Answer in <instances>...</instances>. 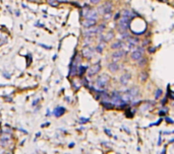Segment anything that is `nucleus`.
Segmentation results:
<instances>
[{"instance_id":"nucleus-1","label":"nucleus","mask_w":174,"mask_h":154,"mask_svg":"<svg viewBox=\"0 0 174 154\" xmlns=\"http://www.w3.org/2000/svg\"><path fill=\"white\" fill-rule=\"evenodd\" d=\"M109 80H110V77L109 75L107 74H102L101 76H99L98 77V79L96 81V85L97 87L100 89L99 91L100 92H103V91H106L107 89V86H108V83H109Z\"/></svg>"},{"instance_id":"nucleus-2","label":"nucleus","mask_w":174,"mask_h":154,"mask_svg":"<svg viewBox=\"0 0 174 154\" xmlns=\"http://www.w3.org/2000/svg\"><path fill=\"white\" fill-rule=\"evenodd\" d=\"M81 15L85 16L86 18H92V19H97L98 18V11L92 8H89L86 5V8L81 11Z\"/></svg>"},{"instance_id":"nucleus-3","label":"nucleus","mask_w":174,"mask_h":154,"mask_svg":"<svg viewBox=\"0 0 174 154\" xmlns=\"http://www.w3.org/2000/svg\"><path fill=\"white\" fill-rule=\"evenodd\" d=\"M113 8V4L111 1H107L104 4H102L100 7H98V12L101 13V14H105L108 12H111Z\"/></svg>"},{"instance_id":"nucleus-4","label":"nucleus","mask_w":174,"mask_h":154,"mask_svg":"<svg viewBox=\"0 0 174 154\" xmlns=\"http://www.w3.org/2000/svg\"><path fill=\"white\" fill-rule=\"evenodd\" d=\"M110 99H111L112 104H113L114 106H119V105H121L122 102H123V100H122L121 96H120V95H119V93H118V92H116V91H114V92L112 93V95L110 96Z\"/></svg>"},{"instance_id":"nucleus-5","label":"nucleus","mask_w":174,"mask_h":154,"mask_svg":"<svg viewBox=\"0 0 174 154\" xmlns=\"http://www.w3.org/2000/svg\"><path fill=\"white\" fill-rule=\"evenodd\" d=\"M125 55H126V51L121 50V49H118L117 51H115V52L112 54V58H113L114 61H117V60L123 58Z\"/></svg>"},{"instance_id":"nucleus-6","label":"nucleus","mask_w":174,"mask_h":154,"mask_svg":"<svg viewBox=\"0 0 174 154\" xmlns=\"http://www.w3.org/2000/svg\"><path fill=\"white\" fill-rule=\"evenodd\" d=\"M100 70H101V64H100V62H98V63L94 64L90 68V70H89V76L91 77L93 75H96L97 73H99V71H100Z\"/></svg>"},{"instance_id":"nucleus-7","label":"nucleus","mask_w":174,"mask_h":154,"mask_svg":"<svg viewBox=\"0 0 174 154\" xmlns=\"http://www.w3.org/2000/svg\"><path fill=\"white\" fill-rule=\"evenodd\" d=\"M83 56L85 57V58H87V59H91L92 57H93V53H94V50L92 49V48H89V47H84V49H83Z\"/></svg>"},{"instance_id":"nucleus-8","label":"nucleus","mask_w":174,"mask_h":154,"mask_svg":"<svg viewBox=\"0 0 174 154\" xmlns=\"http://www.w3.org/2000/svg\"><path fill=\"white\" fill-rule=\"evenodd\" d=\"M97 23V19H92V18H86L84 21H83V25L85 28H91V27H94Z\"/></svg>"},{"instance_id":"nucleus-9","label":"nucleus","mask_w":174,"mask_h":154,"mask_svg":"<svg viewBox=\"0 0 174 154\" xmlns=\"http://www.w3.org/2000/svg\"><path fill=\"white\" fill-rule=\"evenodd\" d=\"M65 112H66V110H65L63 107H56L55 110L53 111V115H54L56 118H59V117L63 116V115L65 114Z\"/></svg>"},{"instance_id":"nucleus-10","label":"nucleus","mask_w":174,"mask_h":154,"mask_svg":"<svg viewBox=\"0 0 174 154\" xmlns=\"http://www.w3.org/2000/svg\"><path fill=\"white\" fill-rule=\"evenodd\" d=\"M130 78H131L130 73H125V74H123V75L120 77V83H121L122 85H126V84L129 82Z\"/></svg>"},{"instance_id":"nucleus-11","label":"nucleus","mask_w":174,"mask_h":154,"mask_svg":"<svg viewBox=\"0 0 174 154\" xmlns=\"http://www.w3.org/2000/svg\"><path fill=\"white\" fill-rule=\"evenodd\" d=\"M108 69L109 71H111L112 73H115L119 70V65L116 63V62H112V63H109L108 64Z\"/></svg>"},{"instance_id":"nucleus-12","label":"nucleus","mask_w":174,"mask_h":154,"mask_svg":"<svg viewBox=\"0 0 174 154\" xmlns=\"http://www.w3.org/2000/svg\"><path fill=\"white\" fill-rule=\"evenodd\" d=\"M141 57H143V53L142 52H140V51H137V50H135V51H133V52L131 53V60H133V61H137Z\"/></svg>"},{"instance_id":"nucleus-13","label":"nucleus","mask_w":174,"mask_h":154,"mask_svg":"<svg viewBox=\"0 0 174 154\" xmlns=\"http://www.w3.org/2000/svg\"><path fill=\"white\" fill-rule=\"evenodd\" d=\"M124 46H125V44H124L123 42H121V41H117V42H115L114 44L111 45V48H112L113 50H118V49H122Z\"/></svg>"},{"instance_id":"nucleus-14","label":"nucleus","mask_w":174,"mask_h":154,"mask_svg":"<svg viewBox=\"0 0 174 154\" xmlns=\"http://www.w3.org/2000/svg\"><path fill=\"white\" fill-rule=\"evenodd\" d=\"M101 104H102V106H103L105 109H107V110H112V109L114 108V105L112 104V102H109V101H106V100H102Z\"/></svg>"},{"instance_id":"nucleus-15","label":"nucleus","mask_w":174,"mask_h":154,"mask_svg":"<svg viewBox=\"0 0 174 154\" xmlns=\"http://www.w3.org/2000/svg\"><path fill=\"white\" fill-rule=\"evenodd\" d=\"M113 38H114V33H113V32H108L105 36H103L104 42H109V41H111Z\"/></svg>"},{"instance_id":"nucleus-16","label":"nucleus","mask_w":174,"mask_h":154,"mask_svg":"<svg viewBox=\"0 0 174 154\" xmlns=\"http://www.w3.org/2000/svg\"><path fill=\"white\" fill-rule=\"evenodd\" d=\"M87 66H83V65H79L78 66V73H79V75L80 76H83L85 73H86V71H87Z\"/></svg>"},{"instance_id":"nucleus-17","label":"nucleus","mask_w":174,"mask_h":154,"mask_svg":"<svg viewBox=\"0 0 174 154\" xmlns=\"http://www.w3.org/2000/svg\"><path fill=\"white\" fill-rule=\"evenodd\" d=\"M131 96H133V97H135L137 94H138V92H140V89L137 88V87H132V88H130L128 91H127Z\"/></svg>"},{"instance_id":"nucleus-18","label":"nucleus","mask_w":174,"mask_h":154,"mask_svg":"<svg viewBox=\"0 0 174 154\" xmlns=\"http://www.w3.org/2000/svg\"><path fill=\"white\" fill-rule=\"evenodd\" d=\"M138 78H140L141 81L145 82V81L148 79V73H147V72H141V73H140V76H138Z\"/></svg>"},{"instance_id":"nucleus-19","label":"nucleus","mask_w":174,"mask_h":154,"mask_svg":"<svg viewBox=\"0 0 174 154\" xmlns=\"http://www.w3.org/2000/svg\"><path fill=\"white\" fill-rule=\"evenodd\" d=\"M71 83H72V87L76 89V90H78V89H80V87H81V85H82V83L79 81V80H73V81H71Z\"/></svg>"},{"instance_id":"nucleus-20","label":"nucleus","mask_w":174,"mask_h":154,"mask_svg":"<svg viewBox=\"0 0 174 154\" xmlns=\"http://www.w3.org/2000/svg\"><path fill=\"white\" fill-rule=\"evenodd\" d=\"M105 47V42H102V44H99L96 48V51L98 53H102L103 52V48Z\"/></svg>"},{"instance_id":"nucleus-21","label":"nucleus","mask_w":174,"mask_h":154,"mask_svg":"<svg viewBox=\"0 0 174 154\" xmlns=\"http://www.w3.org/2000/svg\"><path fill=\"white\" fill-rule=\"evenodd\" d=\"M92 42H93V41H92V37H90V36L85 37V40H84V45H85V46H89Z\"/></svg>"},{"instance_id":"nucleus-22","label":"nucleus","mask_w":174,"mask_h":154,"mask_svg":"<svg viewBox=\"0 0 174 154\" xmlns=\"http://www.w3.org/2000/svg\"><path fill=\"white\" fill-rule=\"evenodd\" d=\"M137 61H138V66H144V65L147 64V59L144 58V57H141Z\"/></svg>"},{"instance_id":"nucleus-23","label":"nucleus","mask_w":174,"mask_h":154,"mask_svg":"<svg viewBox=\"0 0 174 154\" xmlns=\"http://www.w3.org/2000/svg\"><path fill=\"white\" fill-rule=\"evenodd\" d=\"M97 29H98V34H101V33H103V31L105 30V24H104V23H102V24H100V25H98Z\"/></svg>"},{"instance_id":"nucleus-24","label":"nucleus","mask_w":174,"mask_h":154,"mask_svg":"<svg viewBox=\"0 0 174 154\" xmlns=\"http://www.w3.org/2000/svg\"><path fill=\"white\" fill-rule=\"evenodd\" d=\"M161 95H162V89H158V90L156 91V93H155V98L158 99Z\"/></svg>"},{"instance_id":"nucleus-25","label":"nucleus","mask_w":174,"mask_h":154,"mask_svg":"<svg viewBox=\"0 0 174 154\" xmlns=\"http://www.w3.org/2000/svg\"><path fill=\"white\" fill-rule=\"evenodd\" d=\"M82 84H83V85H85L86 87H89V82H88V80H87L86 77H85V78H83V79H82Z\"/></svg>"},{"instance_id":"nucleus-26","label":"nucleus","mask_w":174,"mask_h":154,"mask_svg":"<svg viewBox=\"0 0 174 154\" xmlns=\"http://www.w3.org/2000/svg\"><path fill=\"white\" fill-rule=\"evenodd\" d=\"M80 121H81V123H82V124H85V123L89 122V119H88V118H81V119H80Z\"/></svg>"},{"instance_id":"nucleus-27","label":"nucleus","mask_w":174,"mask_h":154,"mask_svg":"<svg viewBox=\"0 0 174 154\" xmlns=\"http://www.w3.org/2000/svg\"><path fill=\"white\" fill-rule=\"evenodd\" d=\"M104 15H105V16H104V18H105V19H108V18H110V17H111V12H108V13H105Z\"/></svg>"},{"instance_id":"nucleus-28","label":"nucleus","mask_w":174,"mask_h":154,"mask_svg":"<svg viewBox=\"0 0 174 154\" xmlns=\"http://www.w3.org/2000/svg\"><path fill=\"white\" fill-rule=\"evenodd\" d=\"M100 1H101V0H90V2L93 3V4H98Z\"/></svg>"},{"instance_id":"nucleus-29","label":"nucleus","mask_w":174,"mask_h":154,"mask_svg":"<svg viewBox=\"0 0 174 154\" xmlns=\"http://www.w3.org/2000/svg\"><path fill=\"white\" fill-rule=\"evenodd\" d=\"M166 113H167V109H166V110H163V111H160V112H159V115H160V116H164Z\"/></svg>"},{"instance_id":"nucleus-30","label":"nucleus","mask_w":174,"mask_h":154,"mask_svg":"<svg viewBox=\"0 0 174 154\" xmlns=\"http://www.w3.org/2000/svg\"><path fill=\"white\" fill-rule=\"evenodd\" d=\"M165 121H166V122H168L169 124H173L172 119H170V118H168V117H166V118H165Z\"/></svg>"},{"instance_id":"nucleus-31","label":"nucleus","mask_w":174,"mask_h":154,"mask_svg":"<svg viewBox=\"0 0 174 154\" xmlns=\"http://www.w3.org/2000/svg\"><path fill=\"white\" fill-rule=\"evenodd\" d=\"M28 57H29V62L27 63V66H30L32 63V57H31V55H28Z\"/></svg>"},{"instance_id":"nucleus-32","label":"nucleus","mask_w":174,"mask_h":154,"mask_svg":"<svg viewBox=\"0 0 174 154\" xmlns=\"http://www.w3.org/2000/svg\"><path fill=\"white\" fill-rule=\"evenodd\" d=\"M105 133H106V134H107V135H108L109 137H111V136H112V134H111V132H110V131H109L108 129H105Z\"/></svg>"},{"instance_id":"nucleus-33","label":"nucleus","mask_w":174,"mask_h":154,"mask_svg":"<svg viewBox=\"0 0 174 154\" xmlns=\"http://www.w3.org/2000/svg\"><path fill=\"white\" fill-rule=\"evenodd\" d=\"M119 18H120V13L118 12V13H116V14H115V17H114V19H115V20H117V19H119Z\"/></svg>"},{"instance_id":"nucleus-34","label":"nucleus","mask_w":174,"mask_h":154,"mask_svg":"<svg viewBox=\"0 0 174 154\" xmlns=\"http://www.w3.org/2000/svg\"><path fill=\"white\" fill-rule=\"evenodd\" d=\"M40 46H42V47L46 48L47 50H50V49H51V47H49V46H46V45H43V44H40Z\"/></svg>"},{"instance_id":"nucleus-35","label":"nucleus","mask_w":174,"mask_h":154,"mask_svg":"<svg viewBox=\"0 0 174 154\" xmlns=\"http://www.w3.org/2000/svg\"><path fill=\"white\" fill-rule=\"evenodd\" d=\"M148 108H149V105H145V107H144V108H141V111H146Z\"/></svg>"},{"instance_id":"nucleus-36","label":"nucleus","mask_w":174,"mask_h":154,"mask_svg":"<svg viewBox=\"0 0 174 154\" xmlns=\"http://www.w3.org/2000/svg\"><path fill=\"white\" fill-rule=\"evenodd\" d=\"M155 52V48H150L149 49V53H154Z\"/></svg>"},{"instance_id":"nucleus-37","label":"nucleus","mask_w":174,"mask_h":154,"mask_svg":"<svg viewBox=\"0 0 174 154\" xmlns=\"http://www.w3.org/2000/svg\"><path fill=\"white\" fill-rule=\"evenodd\" d=\"M167 102V97H165V98H163V100H162V106H164L165 104Z\"/></svg>"},{"instance_id":"nucleus-38","label":"nucleus","mask_w":174,"mask_h":154,"mask_svg":"<svg viewBox=\"0 0 174 154\" xmlns=\"http://www.w3.org/2000/svg\"><path fill=\"white\" fill-rule=\"evenodd\" d=\"M38 101H39V99H37V100H34V102H33V106L35 107L37 104H38Z\"/></svg>"},{"instance_id":"nucleus-39","label":"nucleus","mask_w":174,"mask_h":154,"mask_svg":"<svg viewBox=\"0 0 174 154\" xmlns=\"http://www.w3.org/2000/svg\"><path fill=\"white\" fill-rule=\"evenodd\" d=\"M73 146H74V143H70V144H69V148H72Z\"/></svg>"}]
</instances>
